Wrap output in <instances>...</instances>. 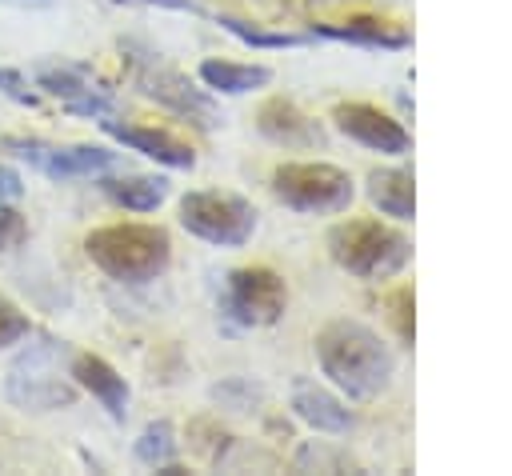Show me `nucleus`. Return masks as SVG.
I'll use <instances>...</instances> for the list:
<instances>
[{"label":"nucleus","mask_w":512,"mask_h":476,"mask_svg":"<svg viewBox=\"0 0 512 476\" xmlns=\"http://www.w3.org/2000/svg\"><path fill=\"white\" fill-rule=\"evenodd\" d=\"M172 456H176V432H172V424L168 420L148 424L140 432V440H136V460L148 464V468H160V464H172Z\"/></svg>","instance_id":"20"},{"label":"nucleus","mask_w":512,"mask_h":476,"mask_svg":"<svg viewBox=\"0 0 512 476\" xmlns=\"http://www.w3.org/2000/svg\"><path fill=\"white\" fill-rule=\"evenodd\" d=\"M216 24H224L232 36H240L244 44H256V48H292V44H304L308 36L300 32H264L248 20H236V16H216Z\"/></svg>","instance_id":"21"},{"label":"nucleus","mask_w":512,"mask_h":476,"mask_svg":"<svg viewBox=\"0 0 512 476\" xmlns=\"http://www.w3.org/2000/svg\"><path fill=\"white\" fill-rule=\"evenodd\" d=\"M328 252L344 272L364 276V280H380V276H392L408 264L412 244L392 224L360 216V220H344L328 232Z\"/></svg>","instance_id":"3"},{"label":"nucleus","mask_w":512,"mask_h":476,"mask_svg":"<svg viewBox=\"0 0 512 476\" xmlns=\"http://www.w3.org/2000/svg\"><path fill=\"white\" fill-rule=\"evenodd\" d=\"M4 396L16 404V408H28V412H52V408H68L76 388L68 380V372H60V340H40V344H28L8 376H4Z\"/></svg>","instance_id":"4"},{"label":"nucleus","mask_w":512,"mask_h":476,"mask_svg":"<svg viewBox=\"0 0 512 476\" xmlns=\"http://www.w3.org/2000/svg\"><path fill=\"white\" fill-rule=\"evenodd\" d=\"M104 132L112 140H120L124 148L156 160V164H168V168H192L196 164V148L188 140H180L176 132L168 128H148V124H116V120H100Z\"/></svg>","instance_id":"12"},{"label":"nucleus","mask_w":512,"mask_h":476,"mask_svg":"<svg viewBox=\"0 0 512 476\" xmlns=\"http://www.w3.org/2000/svg\"><path fill=\"white\" fill-rule=\"evenodd\" d=\"M20 192H24V180H20V172H16V168H8V164H0V204H12V200H20Z\"/></svg>","instance_id":"26"},{"label":"nucleus","mask_w":512,"mask_h":476,"mask_svg":"<svg viewBox=\"0 0 512 476\" xmlns=\"http://www.w3.org/2000/svg\"><path fill=\"white\" fill-rule=\"evenodd\" d=\"M68 376H72V384H80L84 392H92V396L100 400V408H104L112 420H124V416H128V400H132L128 380H124L104 356H92V352L72 356Z\"/></svg>","instance_id":"14"},{"label":"nucleus","mask_w":512,"mask_h":476,"mask_svg":"<svg viewBox=\"0 0 512 476\" xmlns=\"http://www.w3.org/2000/svg\"><path fill=\"white\" fill-rule=\"evenodd\" d=\"M32 332V324H28V316L8 300V296H0V348H8V344H20L24 336Z\"/></svg>","instance_id":"23"},{"label":"nucleus","mask_w":512,"mask_h":476,"mask_svg":"<svg viewBox=\"0 0 512 476\" xmlns=\"http://www.w3.org/2000/svg\"><path fill=\"white\" fill-rule=\"evenodd\" d=\"M284 308H288V288L272 268L248 264L228 276V312L240 324H276Z\"/></svg>","instance_id":"9"},{"label":"nucleus","mask_w":512,"mask_h":476,"mask_svg":"<svg viewBox=\"0 0 512 476\" xmlns=\"http://www.w3.org/2000/svg\"><path fill=\"white\" fill-rule=\"evenodd\" d=\"M132 76H136V88L144 96H152L156 104L196 120V124H212V100L176 68L152 60V56H132Z\"/></svg>","instance_id":"10"},{"label":"nucleus","mask_w":512,"mask_h":476,"mask_svg":"<svg viewBox=\"0 0 512 476\" xmlns=\"http://www.w3.org/2000/svg\"><path fill=\"white\" fill-rule=\"evenodd\" d=\"M332 120H336V128H340L344 136L360 140V144L372 148V152L400 156V152H408V144H412L408 128H404L396 116H388L380 104H368V100L336 104V108H332Z\"/></svg>","instance_id":"11"},{"label":"nucleus","mask_w":512,"mask_h":476,"mask_svg":"<svg viewBox=\"0 0 512 476\" xmlns=\"http://www.w3.org/2000/svg\"><path fill=\"white\" fill-rule=\"evenodd\" d=\"M316 360H320L324 376L340 392L360 396V400L384 392L388 380H392V368H396L388 344L372 328H364L356 320H332V324H324L316 332Z\"/></svg>","instance_id":"1"},{"label":"nucleus","mask_w":512,"mask_h":476,"mask_svg":"<svg viewBox=\"0 0 512 476\" xmlns=\"http://www.w3.org/2000/svg\"><path fill=\"white\" fill-rule=\"evenodd\" d=\"M140 4H160V8H180V12H200L196 0H140Z\"/></svg>","instance_id":"27"},{"label":"nucleus","mask_w":512,"mask_h":476,"mask_svg":"<svg viewBox=\"0 0 512 476\" xmlns=\"http://www.w3.org/2000/svg\"><path fill=\"white\" fill-rule=\"evenodd\" d=\"M384 308H388V320H392V328H396V336L404 340V344H412V336H416V292H412V284H400V288H392L388 296H384Z\"/></svg>","instance_id":"22"},{"label":"nucleus","mask_w":512,"mask_h":476,"mask_svg":"<svg viewBox=\"0 0 512 476\" xmlns=\"http://www.w3.org/2000/svg\"><path fill=\"white\" fill-rule=\"evenodd\" d=\"M256 128H260L272 144H280V148H316V144H324L320 124H316L300 104H292V100H284V96H272V100L260 104Z\"/></svg>","instance_id":"13"},{"label":"nucleus","mask_w":512,"mask_h":476,"mask_svg":"<svg viewBox=\"0 0 512 476\" xmlns=\"http://www.w3.org/2000/svg\"><path fill=\"white\" fill-rule=\"evenodd\" d=\"M272 196L296 212H340L352 200V176L324 160H288L272 172Z\"/></svg>","instance_id":"5"},{"label":"nucleus","mask_w":512,"mask_h":476,"mask_svg":"<svg viewBox=\"0 0 512 476\" xmlns=\"http://www.w3.org/2000/svg\"><path fill=\"white\" fill-rule=\"evenodd\" d=\"M180 224L220 248H236L256 232V208L232 192H188L180 200Z\"/></svg>","instance_id":"6"},{"label":"nucleus","mask_w":512,"mask_h":476,"mask_svg":"<svg viewBox=\"0 0 512 476\" xmlns=\"http://www.w3.org/2000/svg\"><path fill=\"white\" fill-rule=\"evenodd\" d=\"M200 80H204V88H216V92L240 96V92L264 88V84L272 80V72H268L264 64H236V60H204V64H200Z\"/></svg>","instance_id":"18"},{"label":"nucleus","mask_w":512,"mask_h":476,"mask_svg":"<svg viewBox=\"0 0 512 476\" xmlns=\"http://www.w3.org/2000/svg\"><path fill=\"white\" fill-rule=\"evenodd\" d=\"M8 4H20V8H36V4H52V0H8Z\"/></svg>","instance_id":"28"},{"label":"nucleus","mask_w":512,"mask_h":476,"mask_svg":"<svg viewBox=\"0 0 512 476\" xmlns=\"http://www.w3.org/2000/svg\"><path fill=\"white\" fill-rule=\"evenodd\" d=\"M84 252L88 260L112 276V280H124V284H144V280H156L168 260H172V236L160 228V224H104V228H92L84 236Z\"/></svg>","instance_id":"2"},{"label":"nucleus","mask_w":512,"mask_h":476,"mask_svg":"<svg viewBox=\"0 0 512 476\" xmlns=\"http://www.w3.org/2000/svg\"><path fill=\"white\" fill-rule=\"evenodd\" d=\"M28 240V220L12 208V204H0V252H12Z\"/></svg>","instance_id":"24"},{"label":"nucleus","mask_w":512,"mask_h":476,"mask_svg":"<svg viewBox=\"0 0 512 476\" xmlns=\"http://www.w3.org/2000/svg\"><path fill=\"white\" fill-rule=\"evenodd\" d=\"M292 408L304 424H312L316 432H348L352 428V412L324 388L316 384H296L292 392Z\"/></svg>","instance_id":"17"},{"label":"nucleus","mask_w":512,"mask_h":476,"mask_svg":"<svg viewBox=\"0 0 512 476\" xmlns=\"http://www.w3.org/2000/svg\"><path fill=\"white\" fill-rule=\"evenodd\" d=\"M0 92L12 96L16 104H28V108L40 104V92H32L28 80H24V72H16V68H0Z\"/></svg>","instance_id":"25"},{"label":"nucleus","mask_w":512,"mask_h":476,"mask_svg":"<svg viewBox=\"0 0 512 476\" xmlns=\"http://www.w3.org/2000/svg\"><path fill=\"white\" fill-rule=\"evenodd\" d=\"M316 36H332V40H352V44H368V48H404L408 32L392 20L380 16H352L344 24H312Z\"/></svg>","instance_id":"15"},{"label":"nucleus","mask_w":512,"mask_h":476,"mask_svg":"<svg viewBox=\"0 0 512 476\" xmlns=\"http://www.w3.org/2000/svg\"><path fill=\"white\" fill-rule=\"evenodd\" d=\"M36 84H40L48 96H56V100H60L68 112H76V116L100 120V116L112 112V88H108L92 68H84V64H72V60H44V64H36Z\"/></svg>","instance_id":"8"},{"label":"nucleus","mask_w":512,"mask_h":476,"mask_svg":"<svg viewBox=\"0 0 512 476\" xmlns=\"http://www.w3.org/2000/svg\"><path fill=\"white\" fill-rule=\"evenodd\" d=\"M104 192H108V200H116V204L128 208V212H152V208L164 204L168 180H164V176H144V172H136V176L104 180Z\"/></svg>","instance_id":"19"},{"label":"nucleus","mask_w":512,"mask_h":476,"mask_svg":"<svg viewBox=\"0 0 512 476\" xmlns=\"http://www.w3.org/2000/svg\"><path fill=\"white\" fill-rule=\"evenodd\" d=\"M368 196L392 220H412L416 212V180L404 168H376L368 176Z\"/></svg>","instance_id":"16"},{"label":"nucleus","mask_w":512,"mask_h":476,"mask_svg":"<svg viewBox=\"0 0 512 476\" xmlns=\"http://www.w3.org/2000/svg\"><path fill=\"white\" fill-rule=\"evenodd\" d=\"M4 148L32 164L36 172L52 180H80V176H100L120 164V156L104 144H48V140H28V136H8Z\"/></svg>","instance_id":"7"}]
</instances>
